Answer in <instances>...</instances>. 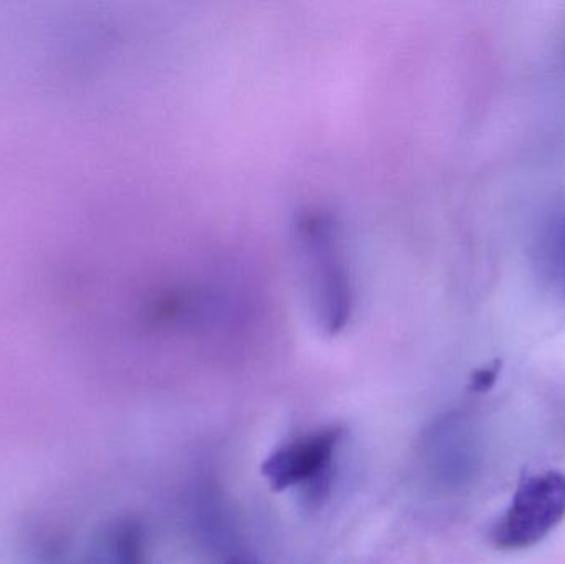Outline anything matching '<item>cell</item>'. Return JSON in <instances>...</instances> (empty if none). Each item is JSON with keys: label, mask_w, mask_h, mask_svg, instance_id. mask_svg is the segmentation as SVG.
<instances>
[{"label": "cell", "mask_w": 565, "mask_h": 564, "mask_svg": "<svg viewBox=\"0 0 565 564\" xmlns=\"http://www.w3.org/2000/svg\"><path fill=\"white\" fill-rule=\"evenodd\" d=\"M537 257L546 284L565 297V214L556 215L544 225Z\"/></svg>", "instance_id": "3"}, {"label": "cell", "mask_w": 565, "mask_h": 564, "mask_svg": "<svg viewBox=\"0 0 565 564\" xmlns=\"http://www.w3.org/2000/svg\"><path fill=\"white\" fill-rule=\"evenodd\" d=\"M344 429L322 427L281 444L262 464V476L275 492L318 483L331 469Z\"/></svg>", "instance_id": "2"}, {"label": "cell", "mask_w": 565, "mask_h": 564, "mask_svg": "<svg viewBox=\"0 0 565 564\" xmlns=\"http://www.w3.org/2000/svg\"><path fill=\"white\" fill-rule=\"evenodd\" d=\"M501 370H503L501 360H494L491 363L484 364V366L478 368V370L471 373L468 390L471 393H488L497 384Z\"/></svg>", "instance_id": "4"}, {"label": "cell", "mask_w": 565, "mask_h": 564, "mask_svg": "<svg viewBox=\"0 0 565 564\" xmlns=\"http://www.w3.org/2000/svg\"><path fill=\"white\" fill-rule=\"evenodd\" d=\"M565 517V476L546 472L518 487L513 503L493 532L500 550H526L543 542Z\"/></svg>", "instance_id": "1"}]
</instances>
